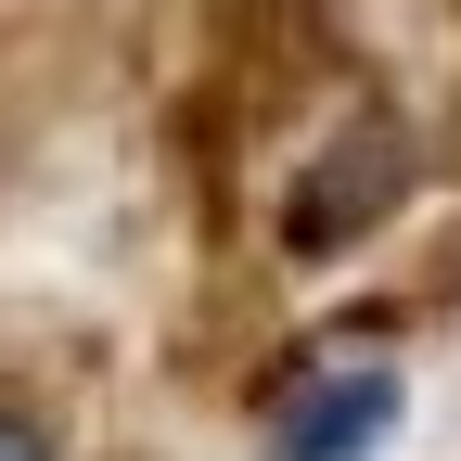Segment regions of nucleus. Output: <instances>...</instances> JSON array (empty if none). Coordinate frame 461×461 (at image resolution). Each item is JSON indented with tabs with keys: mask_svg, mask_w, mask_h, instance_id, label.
I'll return each instance as SVG.
<instances>
[{
	"mask_svg": "<svg viewBox=\"0 0 461 461\" xmlns=\"http://www.w3.org/2000/svg\"><path fill=\"white\" fill-rule=\"evenodd\" d=\"M308 423H282L269 436V461H359L372 436H384V411H397V372H333L321 397H295Z\"/></svg>",
	"mask_w": 461,
	"mask_h": 461,
	"instance_id": "nucleus-1",
	"label": "nucleus"
},
{
	"mask_svg": "<svg viewBox=\"0 0 461 461\" xmlns=\"http://www.w3.org/2000/svg\"><path fill=\"white\" fill-rule=\"evenodd\" d=\"M0 461H65V448H51V423H39V411H0Z\"/></svg>",
	"mask_w": 461,
	"mask_h": 461,
	"instance_id": "nucleus-2",
	"label": "nucleus"
}]
</instances>
